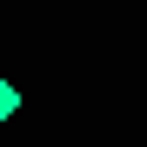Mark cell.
Here are the masks:
<instances>
[{
    "instance_id": "cell-1",
    "label": "cell",
    "mask_w": 147,
    "mask_h": 147,
    "mask_svg": "<svg viewBox=\"0 0 147 147\" xmlns=\"http://www.w3.org/2000/svg\"><path fill=\"white\" fill-rule=\"evenodd\" d=\"M13 114H20V87L7 80V74H0V127H7V120H13Z\"/></svg>"
}]
</instances>
